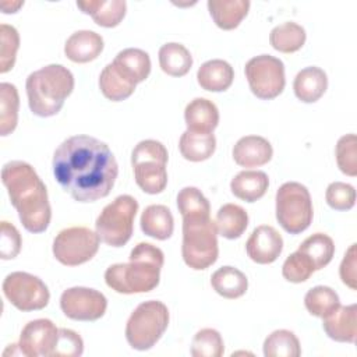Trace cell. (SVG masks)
Wrapping results in <instances>:
<instances>
[{
	"label": "cell",
	"mask_w": 357,
	"mask_h": 357,
	"mask_svg": "<svg viewBox=\"0 0 357 357\" xmlns=\"http://www.w3.org/2000/svg\"><path fill=\"white\" fill-rule=\"evenodd\" d=\"M53 174L78 202H95L110 194L119 174L110 148L91 135H73L54 151Z\"/></svg>",
	"instance_id": "1"
},
{
	"label": "cell",
	"mask_w": 357,
	"mask_h": 357,
	"mask_svg": "<svg viewBox=\"0 0 357 357\" xmlns=\"http://www.w3.org/2000/svg\"><path fill=\"white\" fill-rule=\"evenodd\" d=\"M1 181L20 220L29 233H43L52 219L47 190L35 169L22 160H11L1 169Z\"/></svg>",
	"instance_id": "2"
},
{
	"label": "cell",
	"mask_w": 357,
	"mask_h": 357,
	"mask_svg": "<svg viewBox=\"0 0 357 357\" xmlns=\"http://www.w3.org/2000/svg\"><path fill=\"white\" fill-rule=\"evenodd\" d=\"M163 262L165 255L159 247L138 243L131 250L127 264H114L106 269L105 282L120 294L148 293L159 284Z\"/></svg>",
	"instance_id": "3"
},
{
	"label": "cell",
	"mask_w": 357,
	"mask_h": 357,
	"mask_svg": "<svg viewBox=\"0 0 357 357\" xmlns=\"http://www.w3.org/2000/svg\"><path fill=\"white\" fill-rule=\"evenodd\" d=\"M25 89L31 112L39 117H52L71 95L74 75L61 64H49L28 75Z\"/></svg>",
	"instance_id": "4"
},
{
	"label": "cell",
	"mask_w": 357,
	"mask_h": 357,
	"mask_svg": "<svg viewBox=\"0 0 357 357\" xmlns=\"http://www.w3.org/2000/svg\"><path fill=\"white\" fill-rule=\"evenodd\" d=\"M181 255L185 265L195 271L206 269L216 262L218 230L209 216L183 218Z\"/></svg>",
	"instance_id": "5"
},
{
	"label": "cell",
	"mask_w": 357,
	"mask_h": 357,
	"mask_svg": "<svg viewBox=\"0 0 357 357\" xmlns=\"http://www.w3.org/2000/svg\"><path fill=\"white\" fill-rule=\"evenodd\" d=\"M169 153L165 145L155 139L139 141L131 152V165L137 185L146 194L162 192L167 185Z\"/></svg>",
	"instance_id": "6"
},
{
	"label": "cell",
	"mask_w": 357,
	"mask_h": 357,
	"mask_svg": "<svg viewBox=\"0 0 357 357\" xmlns=\"http://www.w3.org/2000/svg\"><path fill=\"white\" fill-rule=\"evenodd\" d=\"M169 325V310L158 300L141 303L128 317L126 324V339L128 344L139 351L152 349L163 336Z\"/></svg>",
	"instance_id": "7"
},
{
	"label": "cell",
	"mask_w": 357,
	"mask_h": 357,
	"mask_svg": "<svg viewBox=\"0 0 357 357\" xmlns=\"http://www.w3.org/2000/svg\"><path fill=\"white\" fill-rule=\"evenodd\" d=\"M137 212L138 201L127 194L107 204L95 222V231L100 241L110 247L126 245L132 236Z\"/></svg>",
	"instance_id": "8"
},
{
	"label": "cell",
	"mask_w": 357,
	"mask_h": 357,
	"mask_svg": "<svg viewBox=\"0 0 357 357\" xmlns=\"http://www.w3.org/2000/svg\"><path fill=\"white\" fill-rule=\"evenodd\" d=\"M314 209L310 191L297 181H287L276 191V219L290 234H300L312 222Z\"/></svg>",
	"instance_id": "9"
},
{
	"label": "cell",
	"mask_w": 357,
	"mask_h": 357,
	"mask_svg": "<svg viewBox=\"0 0 357 357\" xmlns=\"http://www.w3.org/2000/svg\"><path fill=\"white\" fill-rule=\"evenodd\" d=\"M96 231L84 226L63 229L53 240V255L66 266H77L92 259L99 250Z\"/></svg>",
	"instance_id": "10"
},
{
	"label": "cell",
	"mask_w": 357,
	"mask_h": 357,
	"mask_svg": "<svg viewBox=\"0 0 357 357\" xmlns=\"http://www.w3.org/2000/svg\"><path fill=\"white\" fill-rule=\"evenodd\" d=\"M244 73L251 92L259 99H275L284 89V64L275 56L259 54L250 59Z\"/></svg>",
	"instance_id": "11"
},
{
	"label": "cell",
	"mask_w": 357,
	"mask_h": 357,
	"mask_svg": "<svg viewBox=\"0 0 357 357\" xmlns=\"http://www.w3.org/2000/svg\"><path fill=\"white\" fill-rule=\"evenodd\" d=\"M6 298L20 311H38L49 304L47 286L35 275L28 272H11L3 280Z\"/></svg>",
	"instance_id": "12"
},
{
	"label": "cell",
	"mask_w": 357,
	"mask_h": 357,
	"mask_svg": "<svg viewBox=\"0 0 357 357\" xmlns=\"http://www.w3.org/2000/svg\"><path fill=\"white\" fill-rule=\"evenodd\" d=\"M63 314L74 321H96L107 308V298L103 293L89 287H70L60 296Z\"/></svg>",
	"instance_id": "13"
},
{
	"label": "cell",
	"mask_w": 357,
	"mask_h": 357,
	"mask_svg": "<svg viewBox=\"0 0 357 357\" xmlns=\"http://www.w3.org/2000/svg\"><path fill=\"white\" fill-rule=\"evenodd\" d=\"M59 329L50 319L39 318L29 321L21 331L20 354L28 357H53L59 340Z\"/></svg>",
	"instance_id": "14"
},
{
	"label": "cell",
	"mask_w": 357,
	"mask_h": 357,
	"mask_svg": "<svg viewBox=\"0 0 357 357\" xmlns=\"http://www.w3.org/2000/svg\"><path fill=\"white\" fill-rule=\"evenodd\" d=\"M283 250V238L279 231L269 226L255 227L245 243V251L250 259L257 264L268 265L275 262Z\"/></svg>",
	"instance_id": "15"
},
{
	"label": "cell",
	"mask_w": 357,
	"mask_h": 357,
	"mask_svg": "<svg viewBox=\"0 0 357 357\" xmlns=\"http://www.w3.org/2000/svg\"><path fill=\"white\" fill-rule=\"evenodd\" d=\"M322 328L335 342L354 343L357 336V305H339L332 314L322 318Z\"/></svg>",
	"instance_id": "16"
},
{
	"label": "cell",
	"mask_w": 357,
	"mask_h": 357,
	"mask_svg": "<svg viewBox=\"0 0 357 357\" xmlns=\"http://www.w3.org/2000/svg\"><path fill=\"white\" fill-rule=\"evenodd\" d=\"M233 159L243 167H258L266 165L273 155L271 142L259 135L241 137L233 146Z\"/></svg>",
	"instance_id": "17"
},
{
	"label": "cell",
	"mask_w": 357,
	"mask_h": 357,
	"mask_svg": "<svg viewBox=\"0 0 357 357\" xmlns=\"http://www.w3.org/2000/svg\"><path fill=\"white\" fill-rule=\"evenodd\" d=\"M103 50V38L89 29H81L68 36L64 53L74 63H89Z\"/></svg>",
	"instance_id": "18"
},
{
	"label": "cell",
	"mask_w": 357,
	"mask_h": 357,
	"mask_svg": "<svg viewBox=\"0 0 357 357\" xmlns=\"http://www.w3.org/2000/svg\"><path fill=\"white\" fill-rule=\"evenodd\" d=\"M184 120L188 131L211 134L218 127L219 110L212 100L195 98L185 106Z\"/></svg>",
	"instance_id": "19"
},
{
	"label": "cell",
	"mask_w": 357,
	"mask_h": 357,
	"mask_svg": "<svg viewBox=\"0 0 357 357\" xmlns=\"http://www.w3.org/2000/svg\"><path fill=\"white\" fill-rule=\"evenodd\" d=\"M77 7L89 14L95 24L103 28L117 26L126 17L127 3L124 0H86L77 1Z\"/></svg>",
	"instance_id": "20"
},
{
	"label": "cell",
	"mask_w": 357,
	"mask_h": 357,
	"mask_svg": "<svg viewBox=\"0 0 357 357\" xmlns=\"http://www.w3.org/2000/svg\"><path fill=\"white\" fill-rule=\"evenodd\" d=\"M326 88V73L317 66H310L300 70L293 82V91L296 98L304 103H314L321 99Z\"/></svg>",
	"instance_id": "21"
},
{
	"label": "cell",
	"mask_w": 357,
	"mask_h": 357,
	"mask_svg": "<svg viewBox=\"0 0 357 357\" xmlns=\"http://www.w3.org/2000/svg\"><path fill=\"white\" fill-rule=\"evenodd\" d=\"M234 79L233 67L220 59H212L201 64L197 71L199 86L209 92H223L230 88Z\"/></svg>",
	"instance_id": "22"
},
{
	"label": "cell",
	"mask_w": 357,
	"mask_h": 357,
	"mask_svg": "<svg viewBox=\"0 0 357 357\" xmlns=\"http://www.w3.org/2000/svg\"><path fill=\"white\" fill-rule=\"evenodd\" d=\"M269 187V178L261 170H243L230 181V190L234 197L245 202L261 199Z\"/></svg>",
	"instance_id": "23"
},
{
	"label": "cell",
	"mask_w": 357,
	"mask_h": 357,
	"mask_svg": "<svg viewBox=\"0 0 357 357\" xmlns=\"http://www.w3.org/2000/svg\"><path fill=\"white\" fill-rule=\"evenodd\" d=\"M112 64L130 81L139 84L145 81L151 73L149 54L137 47H127L117 53Z\"/></svg>",
	"instance_id": "24"
},
{
	"label": "cell",
	"mask_w": 357,
	"mask_h": 357,
	"mask_svg": "<svg viewBox=\"0 0 357 357\" xmlns=\"http://www.w3.org/2000/svg\"><path fill=\"white\" fill-rule=\"evenodd\" d=\"M139 225L144 234L160 241L170 238L174 230V219L170 209L158 204L149 205L144 209Z\"/></svg>",
	"instance_id": "25"
},
{
	"label": "cell",
	"mask_w": 357,
	"mask_h": 357,
	"mask_svg": "<svg viewBox=\"0 0 357 357\" xmlns=\"http://www.w3.org/2000/svg\"><path fill=\"white\" fill-rule=\"evenodd\" d=\"M251 3L248 0H209V14L220 29L230 31L240 25L248 14Z\"/></svg>",
	"instance_id": "26"
},
{
	"label": "cell",
	"mask_w": 357,
	"mask_h": 357,
	"mask_svg": "<svg viewBox=\"0 0 357 357\" xmlns=\"http://www.w3.org/2000/svg\"><path fill=\"white\" fill-rule=\"evenodd\" d=\"M211 284L219 296L234 300L245 294L248 289V279L234 266H222L212 273Z\"/></svg>",
	"instance_id": "27"
},
{
	"label": "cell",
	"mask_w": 357,
	"mask_h": 357,
	"mask_svg": "<svg viewBox=\"0 0 357 357\" xmlns=\"http://www.w3.org/2000/svg\"><path fill=\"white\" fill-rule=\"evenodd\" d=\"M215 226L222 237L227 240L238 238L248 226V213L240 205L225 204L216 212Z\"/></svg>",
	"instance_id": "28"
},
{
	"label": "cell",
	"mask_w": 357,
	"mask_h": 357,
	"mask_svg": "<svg viewBox=\"0 0 357 357\" xmlns=\"http://www.w3.org/2000/svg\"><path fill=\"white\" fill-rule=\"evenodd\" d=\"M181 156L190 162H202L209 159L216 149V138L211 134L192 132L185 130L178 139Z\"/></svg>",
	"instance_id": "29"
},
{
	"label": "cell",
	"mask_w": 357,
	"mask_h": 357,
	"mask_svg": "<svg viewBox=\"0 0 357 357\" xmlns=\"http://www.w3.org/2000/svg\"><path fill=\"white\" fill-rule=\"evenodd\" d=\"M159 66L170 77H183L191 70L192 56L184 45L169 42L159 49Z\"/></svg>",
	"instance_id": "30"
},
{
	"label": "cell",
	"mask_w": 357,
	"mask_h": 357,
	"mask_svg": "<svg viewBox=\"0 0 357 357\" xmlns=\"http://www.w3.org/2000/svg\"><path fill=\"white\" fill-rule=\"evenodd\" d=\"M137 84L127 79L112 63H109L99 75V88L103 96L112 102H120L130 98Z\"/></svg>",
	"instance_id": "31"
},
{
	"label": "cell",
	"mask_w": 357,
	"mask_h": 357,
	"mask_svg": "<svg viewBox=\"0 0 357 357\" xmlns=\"http://www.w3.org/2000/svg\"><path fill=\"white\" fill-rule=\"evenodd\" d=\"M305 29L296 22H283L269 33L271 46L282 53H294L305 43Z\"/></svg>",
	"instance_id": "32"
},
{
	"label": "cell",
	"mask_w": 357,
	"mask_h": 357,
	"mask_svg": "<svg viewBox=\"0 0 357 357\" xmlns=\"http://www.w3.org/2000/svg\"><path fill=\"white\" fill-rule=\"evenodd\" d=\"M298 251L311 259L315 271H319L332 261L335 255V244L328 234L315 233L300 244Z\"/></svg>",
	"instance_id": "33"
},
{
	"label": "cell",
	"mask_w": 357,
	"mask_h": 357,
	"mask_svg": "<svg viewBox=\"0 0 357 357\" xmlns=\"http://www.w3.org/2000/svg\"><path fill=\"white\" fill-rule=\"evenodd\" d=\"M20 96L15 85L10 82L0 84V134L7 137L18 123Z\"/></svg>",
	"instance_id": "34"
},
{
	"label": "cell",
	"mask_w": 357,
	"mask_h": 357,
	"mask_svg": "<svg viewBox=\"0 0 357 357\" xmlns=\"http://www.w3.org/2000/svg\"><path fill=\"white\" fill-rule=\"evenodd\" d=\"M304 305L311 315L325 318L340 305V300L337 293L329 286H315L307 291Z\"/></svg>",
	"instance_id": "35"
},
{
	"label": "cell",
	"mask_w": 357,
	"mask_h": 357,
	"mask_svg": "<svg viewBox=\"0 0 357 357\" xmlns=\"http://www.w3.org/2000/svg\"><path fill=\"white\" fill-rule=\"evenodd\" d=\"M300 354V342L291 331H273L264 342L265 357H298Z\"/></svg>",
	"instance_id": "36"
},
{
	"label": "cell",
	"mask_w": 357,
	"mask_h": 357,
	"mask_svg": "<svg viewBox=\"0 0 357 357\" xmlns=\"http://www.w3.org/2000/svg\"><path fill=\"white\" fill-rule=\"evenodd\" d=\"M177 208L183 218L209 216L211 205L197 187H184L177 194Z\"/></svg>",
	"instance_id": "37"
},
{
	"label": "cell",
	"mask_w": 357,
	"mask_h": 357,
	"mask_svg": "<svg viewBox=\"0 0 357 357\" xmlns=\"http://www.w3.org/2000/svg\"><path fill=\"white\" fill-rule=\"evenodd\" d=\"M223 351V339L216 329L204 328L192 337L190 353L194 357H220Z\"/></svg>",
	"instance_id": "38"
},
{
	"label": "cell",
	"mask_w": 357,
	"mask_h": 357,
	"mask_svg": "<svg viewBox=\"0 0 357 357\" xmlns=\"http://www.w3.org/2000/svg\"><path fill=\"white\" fill-rule=\"evenodd\" d=\"M336 163L346 176H357V137L356 134H346L339 138L336 144Z\"/></svg>",
	"instance_id": "39"
},
{
	"label": "cell",
	"mask_w": 357,
	"mask_h": 357,
	"mask_svg": "<svg viewBox=\"0 0 357 357\" xmlns=\"http://www.w3.org/2000/svg\"><path fill=\"white\" fill-rule=\"evenodd\" d=\"M315 272V268L311 259L300 252L298 250L290 254L282 266V275L287 282L291 283H303L310 279V276Z\"/></svg>",
	"instance_id": "40"
},
{
	"label": "cell",
	"mask_w": 357,
	"mask_h": 357,
	"mask_svg": "<svg viewBox=\"0 0 357 357\" xmlns=\"http://www.w3.org/2000/svg\"><path fill=\"white\" fill-rule=\"evenodd\" d=\"M0 73L4 74L14 67L17 50L20 47L18 31L7 24L0 25Z\"/></svg>",
	"instance_id": "41"
},
{
	"label": "cell",
	"mask_w": 357,
	"mask_h": 357,
	"mask_svg": "<svg viewBox=\"0 0 357 357\" xmlns=\"http://www.w3.org/2000/svg\"><path fill=\"white\" fill-rule=\"evenodd\" d=\"M326 204L335 211H349L356 204V190L351 184L333 181L325 191Z\"/></svg>",
	"instance_id": "42"
},
{
	"label": "cell",
	"mask_w": 357,
	"mask_h": 357,
	"mask_svg": "<svg viewBox=\"0 0 357 357\" xmlns=\"http://www.w3.org/2000/svg\"><path fill=\"white\" fill-rule=\"evenodd\" d=\"M0 258L1 259H13L15 258L22 245L21 234L17 227L6 220L1 222V231H0Z\"/></svg>",
	"instance_id": "43"
},
{
	"label": "cell",
	"mask_w": 357,
	"mask_h": 357,
	"mask_svg": "<svg viewBox=\"0 0 357 357\" xmlns=\"http://www.w3.org/2000/svg\"><path fill=\"white\" fill-rule=\"evenodd\" d=\"M84 353V340L82 337L71 331V329H66V328H60L59 329V340L54 349V354L53 357H78Z\"/></svg>",
	"instance_id": "44"
},
{
	"label": "cell",
	"mask_w": 357,
	"mask_h": 357,
	"mask_svg": "<svg viewBox=\"0 0 357 357\" xmlns=\"http://www.w3.org/2000/svg\"><path fill=\"white\" fill-rule=\"evenodd\" d=\"M356 258H357V252H356V244H351L349 247V250L346 251L340 268H339V275L342 282L350 287L351 290L357 289V272H356Z\"/></svg>",
	"instance_id": "45"
},
{
	"label": "cell",
	"mask_w": 357,
	"mask_h": 357,
	"mask_svg": "<svg viewBox=\"0 0 357 357\" xmlns=\"http://www.w3.org/2000/svg\"><path fill=\"white\" fill-rule=\"evenodd\" d=\"M24 6V1H1L0 3V8L4 14H10V13H17L20 10V7Z\"/></svg>",
	"instance_id": "46"
}]
</instances>
